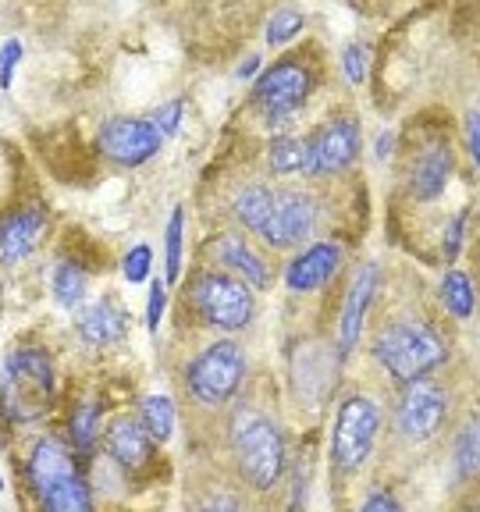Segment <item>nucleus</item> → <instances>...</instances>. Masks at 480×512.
<instances>
[{
	"label": "nucleus",
	"instance_id": "obj_19",
	"mask_svg": "<svg viewBox=\"0 0 480 512\" xmlns=\"http://www.w3.org/2000/svg\"><path fill=\"white\" fill-rule=\"evenodd\" d=\"M448 175H452V157H448L445 146H438V143L424 146L420 157H416V164H413V175H409V182H413V196L416 200H434V196H441Z\"/></svg>",
	"mask_w": 480,
	"mask_h": 512
},
{
	"label": "nucleus",
	"instance_id": "obj_30",
	"mask_svg": "<svg viewBox=\"0 0 480 512\" xmlns=\"http://www.w3.org/2000/svg\"><path fill=\"white\" fill-rule=\"evenodd\" d=\"M22 61V43L8 40L0 50V89H11V75H15V64Z\"/></svg>",
	"mask_w": 480,
	"mask_h": 512
},
{
	"label": "nucleus",
	"instance_id": "obj_36",
	"mask_svg": "<svg viewBox=\"0 0 480 512\" xmlns=\"http://www.w3.org/2000/svg\"><path fill=\"white\" fill-rule=\"evenodd\" d=\"M466 136H470V153L477 157V114L466 118Z\"/></svg>",
	"mask_w": 480,
	"mask_h": 512
},
{
	"label": "nucleus",
	"instance_id": "obj_23",
	"mask_svg": "<svg viewBox=\"0 0 480 512\" xmlns=\"http://www.w3.org/2000/svg\"><path fill=\"white\" fill-rule=\"evenodd\" d=\"M441 303L452 317H470L473 313V285L463 271H448L441 281Z\"/></svg>",
	"mask_w": 480,
	"mask_h": 512
},
{
	"label": "nucleus",
	"instance_id": "obj_34",
	"mask_svg": "<svg viewBox=\"0 0 480 512\" xmlns=\"http://www.w3.org/2000/svg\"><path fill=\"white\" fill-rule=\"evenodd\" d=\"M463 224H466V214H459L456 221L448 224V235H445V256L448 260H456L459 249H463Z\"/></svg>",
	"mask_w": 480,
	"mask_h": 512
},
{
	"label": "nucleus",
	"instance_id": "obj_39",
	"mask_svg": "<svg viewBox=\"0 0 480 512\" xmlns=\"http://www.w3.org/2000/svg\"><path fill=\"white\" fill-rule=\"evenodd\" d=\"M0 491H4V477H0Z\"/></svg>",
	"mask_w": 480,
	"mask_h": 512
},
{
	"label": "nucleus",
	"instance_id": "obj_4",
	"mask_svg": "<svg viewBox=\"0 0 480 512\" xmlns=\"http://www.w3.org/2000/svg\"><path fill=\"white\" fill-rule=\"evenodd\" d=\"M242 374H246V356L235 342H214L203 349L185 370L189 392L207 406H221L239 392Z\"/></svg>",
	"mask_w": 480,
	"mask_h": 512
},
{
	"label": "nucleus",
	"instance_id": "obj_38",
	"mask_svg": "<svg viewBox=\"0 0 480 512\" xmlns=\"http://www.w3.org/2000/svg\"><path fill=\"white\" fill-rule=\"evenodd\" d=\"M200 512H232L228 505H207V509H200Z\"/></svg>",
	"mask_w": 480,
	"mask_h": 512
},
{
	"label": "nucleus",
	"instance_id": "obj_31",
	"mask_svg": "<svg viewBox=\"0 0 480 512\" xmlns=\"http://www.w3.org/2000/svg\"><path fill=\"white\" fill-rule=\"evenodd\" d=\"M363 47L360 43H349V47H345V54H342V68H345V75H349V82H356V86H360L363 82V75H367V64H363Z\"/></svg>",
	"mask_w": 480,
	"mask_h": 512
},
{
	"label": "nucleus",
	"instance_id": "obj_35",
	"mask_svg": "<svg viewBox=\"0 0 480 512\" xmlns=\"http://www.w3.org/2000/svg\"><path fill=\"white\" fill-rule=\"evenodd\" d=\"M360 512H402V505L395 502L388 491H377V495H370L367 502L360 505Z\"/></svg>",
	"mask_w": 480,
	"mask_h": 512
},
{
	"label": "nucleus",
	"instance_id": "obj_3",
	"mask_svg": "<svg viewBox=\"0 0 480 512\" xmlns=\"http://www.w3.org/2000/svg\"><path fill=\"white\" fill-rule=\"evenodd\" d=\"M0 399L11 420H36L54 399V367L40 349H22L8 360Z\"/></svg>",
	"mask_w": 480,
	"mask_h": 512
},
{
	"label": "nucleus",
	"instance_id": "obj_33",
	"mask_svg": "<svg viewBox=\"0 0 480 512\" xmlns=\"http://www.w3.org/2000/svg\"><path fill=\"white\" fill-rule=\"evenodd\" d=\"M160 317H164V281H153L150 306H146V324H150V331L160 328Z\"/></svg>",
	"mask_w": 480,
	"mask_h": 512
},
{
	"label": "nucleus",
	"instance_id": "obj_14",
	"mask_svg": "<svg viewBox=\"0 0 480 512\" xmlns=\"http://www.w3.org/2000/svg\"><path fill=\"white\" fill-rule=\"evenodd\" d=\"M43 228H47V221H43V210H36V207L4 217V221H0V260H4V264L25 260L32 249L40 246Z\"/></svg>",
	"mask_w": 480,
	"mask_h": 512
},
{
	"label": "nucleus",
	"instance_id": "obj_11",
	"mask_svg": "<svg viewBox=\"0 0 480 512\" xmlns=\"http://www.w3.org/2000/svg\"><path fill=\"white\" fill-rule=\"evenodd\" d=\"M445 420V392H441L434 381H409L406 392H402V406H399V424L402 434L413 441L431 438L434 431Z\"/></svg>",
	"mask_w": 480,
	"mask_h": 512
},
{
	"label": "nucleus",
	"instance_id": "obj_27",
	"mask_svg": "<svg viewBox=\"0 0 480 512\" xmlns=\"http://www.w3.org/2000/svg\"><path fill=\"white\" fill-rule=\"evenodd\" d=\"M299 29H303V15H299V11H292V8L278 11V15L271 18V25H267V43H271V47H281V43L292 40Z\"/></svg>",
	"mask_w": 480,
	"mask_h": 512
},
{
	"label": "nucleus",
	"instance_id": "obj_28",
	"mask_svg": "<svg viewBox=\"0 0 480 512\" xmlns=\"http://www.w3.org/2000/svg\"><path fill=\"white\" fill-rule=\"evenodd\" d=\"M150 264H153L150 246L128 249V256H125V278L132 281V285H143V281L150 278Z\"/></svg>",
	"mask_w": 480,
	"mask_h": 512
},
{
	"label": "nucleus",
	"instance_id": "obj_20",
	"mask_svg": "<svg viewBox=\"0 0 480 512\" xmlns=\"http://www.w3.org/2000/svg\"><path fill=\"white\" fill-rule=\"evenodd\" d=\"M271 168L278 175H313L310 139H274L271 146Z\"/></svg>",
	"mask_w": 480,
	"mask_h": 512
},
{
	"label": "nucleus",
	"instance_id": "obj_24",
	"mask_svg": "<svg viewBox=\"0 0 480 512\" xmlns=\"http://www.w3.org/2000/svg\"><path fill=\"white\" fill-rule=\"evenodd\" d=\"M82 296H86V274H82L72 260L57 264V271H54V299H57V306H79Z\"/></svg>",
	"mask_w": 480,
	"mask_h": 512
},
{
	"label": "nucleus",
	"instance_id": "obj_15",
	"mask_svg": "<svg viewBox=\"0 0 480 512\" xmlns=\"http://www.w3.org/2000/svg\"><path fill=\"white\" fill-rule=\"evenodd\" d=\"M374 288H377V267L363 264L356 271L349 285V296H345V310H342V328H338V338H342V356L352 352V345L360 342L363 331V317H367L370 303H374Z\"/></svg>",
	"mask_w": 480,
	"mask_h": 512
},
{
	"label": "nucleus",
	"instance_id": "obj_13",
	"mask_svg": "<svg viewBox=\"0 0 480 512\" xmlns=\"http://www.w3.org/2000/svg\"><path fill=\"white\" fill-rule=\"evenodd\" d=\"M342 264V249L335 242H317V246L303 249V253L288 264L285 285L292 292H313V288H324L331 281V274Z\"/></svg>",
	"mask_w": 480,
	"mask_h": 512
},
{
	"label": "nucleus",
	"instance_id": "obj_22",
	"mask_svg": "<svg viewBox=\"0 0 480 512\" xmlns=\"http://www.w3.org/2000/svg\"><path fill=\"white\" fill-rule=\"evenodd\" d=\"M139 424L146 427L153 441H168L175 434V402L164 399V395H150L139 406Z\"/></svg>",
	"mask_w": 480,
	"mask_h": 512
},
{
	"label": "nucleus",
	"instance_id": "obj_1",
	"mask_svg": "<svg viewBox=\"0 0 480 512\" xmlns=\"http://www.w3.org/2000/svg\"><path fill=\"white\" fill-rule=\"evenodd\" d=\"M29 484L36 491V498H40L43 512H93L89 484L75 470V459L64 448V441L43 438L40 445L32 448Z\"/></svg>",
	"mask_w": 480,
	"mask_h": 512
},
{
	"label": "nucleus",
	"instance_id": "obj_12",
	"mask_svg": "<svg viewBox=\"0 0 480 512\" xmlns=\"http://www.w3.org/2000/svg\"><path fill=\"white\" fill-rule=\"evenodd\" d=\"M360 153V125L352 118H335L328 125L317 128V136L310 139V157H313V175H335V171L349 168Z\"/></svg>",
	"mask_w": 480,
	"mask_h": 512
},
{
	"label": "nucleus",
	"instance_id": "obj_18",
	"mask_svg": "<svg viewBox=\"0 0 480 512\" xmlns=\"http://www.w3.org/2000/svg\"><path fill=\"white\" fill-rule=\"evenodd\" d=\"M214 256L228 267V271L239 274L242 285H256V288L271 285V271H267V264L246 246V242L235 239V235H221V239L214 242Z\"/></svg>",
	"mask_w": 480,
	"mask_h": 512
},
{
	"label": "nucleus",
	"instance_id": "obj_9",
	"mask_svg": "<svg viewBox=\"0 0 480 512\" xmlns=\"http://www.w3.org/2000/svg\"><path fill=\"white\" fill-rule=\"evenodd\" d=\"M160 132L153 128L150 118H114L100 128V150L125 168H139L160 150Z\"/></svg>",
	"mask_w": 480,
	"mask_h": 512
},
{
	"label": "nucleus",
	"instance_id": "obj_7",
	"mask_svg": "<svg viewBox=\"0 0 480 512\" xmlns=\"http://www.w3.org/2000/svg\"><path fill=\"white\" fill-rule=\"evenodd\" d=\"M381 413L377 402L367 395H349L335 416V466L338 470H356L370 456L377 441Z\"/></svg>",
	"mask_w": 480,
	"mask_h": 512
},
{
	"label": "nucleus",
	"instance_id": "obj_17",
	"mask_svg": "<svg viewBox=\"0 0 480 512\" xmlns=\"http://www.w3.org/2000/svg\"><path fill=\"white\" fill-rule=\"evenodd\" d=\"M75 328L86 342L93 345H114L121 335H125V313L111 303V299H96L86 310H79L75 317Z\"/></svg>",
	"mask_w": 480,
	"mask_h": 512
},
{
	"label": "nucleus",
	"instance_id": "obj_10",
	"mask_svg": "<svg viewBox=\"0 0 480 512\" xmlns=\"http://www.w3.org/2000/svg\"><path fill=\"white\" fill-rule=\"evenodd\" d=\"M313 224H317V203L303 192H274V203H271V214H267L264 224V239L271 242L274 249H288L303 242L306 235L313 232Z\"/></svg>",
	"mask_w": 480,
	"mask_h": 512
},
{
	"label": "nucleus",
	"instance_id": "obj_26",
	"mask_svg": "<svg viewBox=\"0 0 480 512\" xmlns=\"http://www.w3.org/2000/svg\"><path fill=\"white\" fill-rule=\"evenodd\" d=\"M72 438L79 445V452H89L96 441V406L93 402H82L72 416Z\"/></svg>",
	"mask_w": 480,
	"mask_h": 512
},
{
	"label": "nucleus",
	"instance_id": "obj_29",
	"mask_svg": "<svg viewBox=\"0 0 480 512\" xmlns=\"http://www.w3.org/2000/svg\"><path fill=\"white\" fill-rule=\"evenodd\" d=\"M459 470L466 473V477H473L477 473V427H466L463 438H459Z\"/></svg>",
	"mask_w": 480,
	"mask_h": 512
},
{
	"label": "nucleus",
	"instance_id": "obj_37",
	"mask_svg": "<svg viewBox=\"0 0 480 512\" xmlns=\"http://www.w3.org/2000/svg\"><path fill=\"white\" fill-rule=\"evenodd\" d=\"M256 68H260V54H256V57H249V61H246V64H242V68H239V75H242V79H249V75H253Z\"/></svg>",
	"mask_w": 480,
	"mask_h": 512
},
{
	"label": "nucleus",
	"instance_id": "obj_32",
	"mask_svg": "<svg viewBox=\"0 0 480 512\" xmlns=\"http://www.w3.org/2000/svg\"><path fill=\"white\" fill-rule=\"evenodd\" d=\"M178 118H182V100H175V104H168V107H160L157 118H153V128L160 132V139L175 136V132H178Z\"/></svg>",
	"mask_w": 480,
	"mask_h": 512
},
{
	"label": "nucleus",
	"instance_id": "obj_16",
	"mask_svg": "<svg viewBox=\"0 0 480 512\" xmlns=\"http://www.w3.org/2000/svg\"><path fill=\"white\" fill-rule=\"evenodd\" d=\"M107 448L118 466L125 470H143L153 456V438L146 434V427L139 420H118L107 431Z\"/></svg>",
	"mask_w": 480,
	"mask_h": 512
},
{
	"label": "nucleus",
	"instance_id": "obj_8",
	"mask_svg": "<svg viewBox=\"0 0 480 512\" xmlns=\"http://www.w3.org/2000/svg\"><path fill=\"white\" fill-rule=\"evenodd\" d=\"M192 303L200 306V313L217 324V328L239 331L253 317V296L232 274H200L192 281Z\"/></svg>",
	"mask_w": 480,
	"mask_h": 512
},
{
	"label": "nucleus",
	"instance_id": "obj_2",
	"mask_svg": "<svg viewBox=\"0 0 480 512\" xmlns=\"http://www.w3.org/2000/svg\"><path fill=\"white\" fill-rule=\"evenodd\" d=\"M374 356L395 381H420L445 363L448 352L434 328H427L420 320H402V324H392L377 335Z\"/></svg>",
	"mask_w": 480,
	"mask_h": 512
},
{
	"label": "nucleus",
	"instance_id": "obj_6",
	"mask_svg": "<svg viewBox=\"0 0 480 512\" xmlns=\"http://www.w3.org/2000/svg\"><path fill=\"white\" fill-rule=\"evenodd\" d=\"M313 89V75L299 57H288V61H278L274 68H267L260 79H256L253 100L256 107L267 114V121H288L299 107L306 104V96Z\"/></svg>",
	"mask_w": 480,
	"mask_h": 512
},
{
	"label": "nucleus",
	"instance_id": "obj_21",
	"mask_svg": "<svg viewBox=\"0 0 480 512\" xmlns=\"http://www.w3.org/2000/svg\"><path fill=\"white\" fill-rule=\"evenodd\" d=\"M271 203H274L271 189H264V185H246V189L235 196V217H239L246 228H253V232H264Z\"/></svg>",
	"mask_w": 480,
	"mask_h": 512
},
{
	"label": "nucleus",
	"instance_id": "obj_25",
	"mask_svg": "<svg viewBox=\"0 0 480 512\" xmlns=\"http://www.w3.org/2000/svg\"><path fill=\"white\" fill-rule=\"evenodd\" d=\"M182 228H185V214H182V207H178L168 224V260H164V271H168L171 285H175L178 274H182Z\"/></svg>",
	"mask_w": 480,
	"mask_h": 512
},
{
	"label": "nucleus",
	"instance_id": "obj_5",
	"mask_svg": "<svg viewBox=\"0 0 480 512\" xmlns=\"http://www.w3.org/2000/svg\"><path fill=\"white\" fill-rule=\"evenodd\" d=\"M235 452H239V466L253 488H271L281 477L285 466V441H281L278 427L264 416H246L235 427Z\"/></svg>",
	"mask_w": 480,
	"mask_h": 512
}]
</instances>
